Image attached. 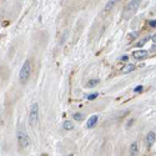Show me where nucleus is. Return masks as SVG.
I'll use <instances>...</instances> for the list:
<instances>
[{"mask_svg":"<svg viewBox=\"0 0 156 156\" xmlns=\"http://www.w3.org/2000/svg\"><path fill=\"white\" fill-rule=\"evenodd\" d=\"M141 1H143V0H131V1L127 4L125 6V9H124V19L129 20L130 18H132L134 15H135L137 9L140 8Z\"/></svg>","mask_w":156,"mask_h":156,"instance_id":"f257e3e1","label":"nucleus"},{"mask_svg":"<svg viewBox=\"0 0 156 156\" xmlns=\"http://www.w3.org/2000/svg\"><path fill=\"white\" fill-rule=\"evenodd\" d=\"M30 74H31V62L29 60H26L23 66L20 69V73H19V80L21 84H25L27 81V79L30 77Z\"/></svg>","mask_w":156,"mask_h":156,"instance_id":"f03ea898","label":"nucleus"},{"mask_svg":"<svg viewBox=\"0 0 156 156\" xmlns=\"http://www.w3.org/2000/svg\"><path fill=\"white\" fill-rule=\"evenodd\" d=\"M29 123L31 126H36L39 123V106L36 103H34L30 108V114H29Z\"/></svg>","mask_w":156,"mask_h":156,"instance_id":"7ed1b4c3","label":"nucleus"},{"mask_svg":"<svg viewBox=\"0 0 156 156\" xmlns=\"http://www.w3.org/2000/svg\"><path fill=\"white\" fill-rule=\"evenodd\" d=\"M18 143H19V145H20L21 147H24V149L29 146L30 139H29V135L26 134L25 130H20V131L18 132Z\"/></svg>","mask_w":156,"mask_h":156,"instance_id":"20e7f679","label":"nucleus"},{"mask_svg":"<svg viewBox=\"0 0 156 156\" xmlns=\"http://www.w3.org/2000/svg\"><path fill=\"white\" fill-rule=\"evenodd\" d=\"M134 58H135L136 60H144V59H146L147 56H149V54H147V51L146 50H137V51H134Z\"/></svg>","mask_w":156,"mask_h":156,"instance_id":"39448f33","label":"nucleus"},{"mask_svg":"<svg viewBox=\"0 0 156 156\" xmlns=\"http://www.w3.org/2000/svg\"><path fill=\"white\" fill-rule=\"evenodd\" d=\"M97 120H99V116L97 115H93V116H90V119L88 120V124H86V127L88 129H91V127H94L97 123Z\"/></svg>","mask_w":156,"mask_h":156,"instance_id":"423d86ee","label":"nucleus"},{"mask_svg":"<svg viewBox=\"0 0 156 156\" xmlns=\"http://www.w3.org/2000/svg\"><path fill=\"white\" fill-rule=\"evenodd\" d=\"M156 141V134L155 132H149L147 134V136H146V144L149 145V146H151Z\"/></svg>","mask_w":156,"mask_h":156,"instance_id":"0eeeda50","label":"nucleus"},{"mask_svg":"<svg viewBox=\"0 0 156 156\" xmlns=\"http://www.w3.org/2000/svg\"><path fill=\"white\" fill-rule=\"evenodd\" d=\"M117 3H119V0H109L108 4L105 5V9H104V11H105V13H108V11L112 10V8H114V6H115Z\"/></svg>","mask_w":156,"mask_h":156,"instance_id":"6e6552de","label":"nucleus"},{"mask_svg":"<svg viewBox=\"0 0 156 156\" xmlns=\"http://www.w3.org/2000/svg\"><path fill=\"white\" fill-rule=\"evenodd\" d=\"M134 70H135V65H134V64H126V65L121 69V73L123 74H127V73L134 71Z\"/></svg>","mask_w":156,"mask_h":156,"instance_id":"1a4fd4ad","label":"nucleus"},{"mask_svg":"<svg viewBox=\"0 0 156 156\" xmlns=\"http://www.w3.org/2000/svg\"><path fill=\"white\" fill-rule=\"evenodd\" d=\"M130 154L131 155H136L137 154V144L136 143H132L130 145Z\"/></svg>","mask_w":156,"mask_h":156,"instance_id":"9d476101","label":"nucleus"},{"mask_svg":"<svg viewBox=\"0 0 156 156\" xmlns=\"http://www.w3.org/2000/svg\"><path fill=\"white\" fill-rule=\"evenodd\" d=\"M62 126H64V129H65V130H73L74 129V125L70 121H65Z\"/></svg>","mask_w":156,"mask_h":156,"instance_id":"9b49d317","label":"nucleus"},{"mask_svg":"<svg viewBox=\"0 0 156 156\" xmlns=\"http://www.w3.org/2000/svg\"><path fill=\"white\" fill-rule=\"evenodd\" d=\"M73 117H74V120H76V121H81V120L84 119V115L81 114V112H76V114L73 115Z\"/></svg>","mask_w":156,"mask_h":156,"instance_id":"f8f14e48","label":"nucleus"},{"mask_svg":"<svg viewBox=\"0 0 156 156\" xmlns=\"http://www.w3.org/2000/svg\"><path fill=\"white\" fill-rule=\"evenodd\" d=\"M97 84H99V80H97V79H93V80H89L88 86H89V88H94V86H96Z\"/></svg>","mask_w":156,"mask_h":156,"instance_id":"ddd939ff","label":"nucleus"},{"mask_svg":"<svg viewBox=\"0 0 156 156\" xmlns=\"http://www.w3.org/2000/svg\"><path fill=\"white\" fill-rule=\"evenodd\" d=\"M147 40H149V38H144V39H141V40L137 42V44H136V46H139V48H140V46H143V45L145 44V42H146Z\"/></svg>","mask_w":156,"mask_h":156,"instance_id":"4468645a","label":"nucleus"},{"mask_svg":"<svg viewBox=\"0 0 156 156\" xmlns=\"http://www.w3.org/2000/svg\"><path fill=\"white\" fill-rule=\"evenodd\" d=\"M97 96H99V94H97V93H94V94L89 95V96H88V99H89V100H94V99H96Z\"/></svg>","mask_w":156,"mask_h":156,"instance_id":"2eb2a0df","label":"nucleus"},{"mask_svg":"<svg viewBox=\"0 0 156 156\" xmlns=\"http://www.w3.org/2000/svg\"><path fill=\"white\" fill-rule=\"evenodd\" d=\"M134 91H135V93H140V91H143V86H136L134 89Z\"/></svg>","mask_w":156,"mask_h":156,"instance_id":"dca6fc26","label":"nucleus"},{"mask_svg":"<svg viewBox=\"0 0 156 156\" xmlns=\"http://www.w3.org/2000/svg\"><path fill=\"white\" fill-rule=\"evenodd\" d=\"M149 24H150V26H152V27H156V20H151V21H149Z\"/></svg>","mask_w":156,"mask_h":156,"instance_id":"f3484780","label":"nucleus"},{"mask_svg":"<svg viewBox=\"0 0 156 156\" xmlns=\"http://www.w3.org/2000/svg\"><path fill=\"white\" fill-rule=\"evenodd\" d=\"M135 36H136V33H132V35H131V36H129V39H130V40H132Z\"/></svg>","mask_w":156,"mask_h":156,"instance_id":"a211bd4d","label":"nucleus"},{"mask_svg":"<svg viewBox=\"0 0 156 156\" xmlns=\"http://www.w3.org/2000/svg\"><path fill=\"white\" fill-rule=\"evenodd\" d=\"M151 40H152L154 42H156V34H154L152 36H151Z\"/></svg>","mask_w":156,"mask_h":156,"instance_id":"6ab92c4d","label":"nucleus"}]
</instances>
